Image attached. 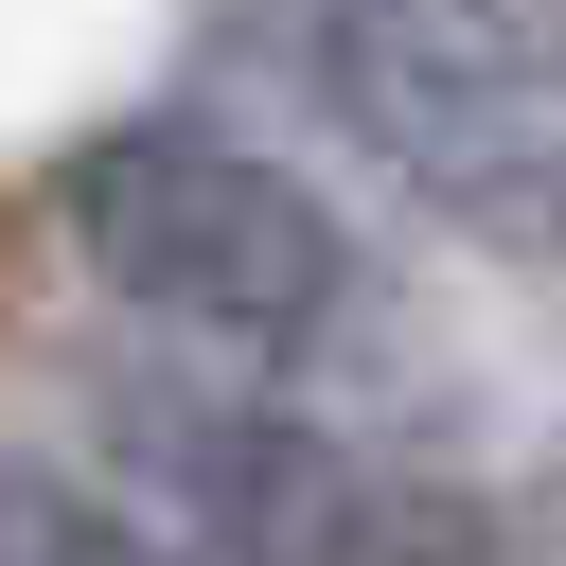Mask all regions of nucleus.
<instances>
[{"label": "nucleus", "instance_id": "7ed1b4c3", "mask_svg": "<svg viewBox=\"0 0 566 566\" xmlns=\"http://www.w3.org/2000/svg\"><path fill=\"white\" fill-rule=\"evenodd\" d=\"M0 566H230L212 531H177L159 495H124L106 460L0 442Z\"/></svg>", "mask_w": 566, "mask_h": 566}, {"label": "nucleus", "instance_id": "f257e3e1", "mask_svg": "<svg viewBox=\"0 0 566 566\" xmlns=\"http://www.w3.org/2000/svg\"><path fill=\"white\" fill-rule=\"evenodd\" d=\"M53 230H71V265L142 318V336H177V354H230V371H265V389H354L371 354H389V265H371V230L283 159V142H248L230 106H106V124H71L53 142Z\"/></svg>", "mask_w": 566, "mask_h": 566}, {"label": "nucleus", "instance_id": "20e7f679", "mask_svg": "<svg viewBox=\"0 0 566 566\" xmlns=\"http://www.w3.org/2000/svg\"><path fill=\"white\" fill-rule=\"evenodd\" d=\"M478 566H566V548H495V531H478Z\"/></svg>", "mask_w": 566, "mask_h": 566}, {"label": "nucleus", "instance_id": "f03ea898", "mask_svg": "<svg viewBox=\"0 0 566 566\" xmlns=\"http://www.w3.org/2000/svg\"><path fill=\"white\" fill-rule=\"evenodd\" d=\"M230 53L389 159L460 248L566 265V18L548 0H230Z\"/></svg>", "mask_w": 566, "mask_h": 566}]
</instances>
